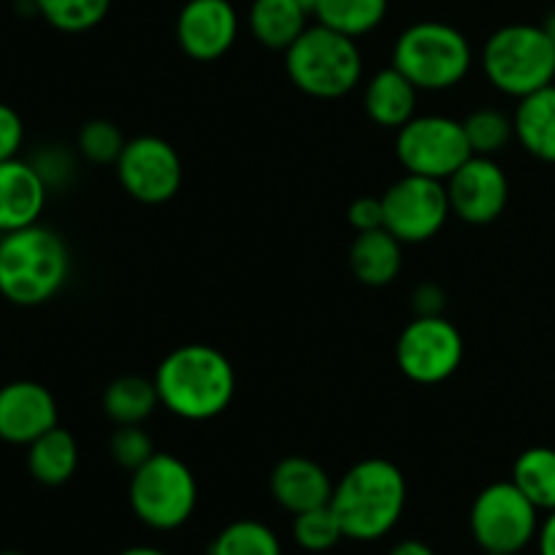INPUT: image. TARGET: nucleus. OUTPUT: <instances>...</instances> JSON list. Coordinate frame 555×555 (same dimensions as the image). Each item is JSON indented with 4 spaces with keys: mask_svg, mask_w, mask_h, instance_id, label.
<instances>
[{
    "mask_svg": "<svg viewBox=\"0 0 555 555\" xmlns=\"http://www.w3.org/2000/svg\"><path fill=\"white\" fill-rule=\"evenodd\" d=\"M285 70L304 95L336 101L361 85L363 54L356 38L314 22L285 52Z\"/></svg>",
    "mask_w": 555,
    "mask_h": 555,
    "instance_id": "obj_4",
    "label": "nucleus"
},
{
    "mask_svg": "<svg viewBox=\"0 0 555 555\" xmlns=\"http://www.w3.org/2000/svg\"><path fill=\"white\" fill-rule=\"evenodd\" d=\"M347 220L356 228L358 233L363 231H377V228H385V209H383V195L374 198V195H361L350 204L347 209Z\"/></svg>",
    "mask_w": 555,
    "mask_h": 555,
    "instance_id": "obj_34",
    "label": "nucleus"
},
{
    "mask_svg": "<svg viewBox=\"0 0 555 555\" xmlns=\"http://www.w3.org/2000/svg\"><path fill=\"white\" fill-rule=\"evenodd\" d=\"M209 555H285L282 542L263 520H233L209 542Z\"/></svg>",
    "mask_w": 555,
    "mask_h": 555,
    "instance_id": "obj_26",
    "label": "nucleus"
},
{
    "mask_svg": "<svg viewBox=\"0 0 555 555\" xmlns=\"http://www.w3.org/2000/svg\"><path fill=\"white\" fill-rule=\"evenodd\" d=\"M242 20L231 0H188L177 16L179 49L195 63H215L236 43Z\"/></svg>",
    "mask_w": 555,
    "mask_h": 555,
    "instance_id": "obj_14",
    "label": "nucleus"
},
{
    "mask_svg": "<svg viewBox=\"0 0 555 555\" xmlns=\"http://www.w3.org/2000/svg\"><path fill=\"white\" fill-rule=\"evenodd\" d=\"M417 87L399 68H383L366 81L363 112L374 125L385 130H399L417 114Z\"/></svg>",
    "mask_w": 555,
    "mask_h": 555,
    "instance_id": "obj_18",
    "label": "nucleus"
},
{
    "mask_svg": "<svg viewBox=\"0 0 555 555\" xmlns=\"http://www.w3.org/2000/svg\"><path fill=\"white\" fill-rule=\"evenodd\" d=\"M486 555H507V553H486Z\"/></svg>",
    "mask_w": 555,
    "mask_h": 555,
    "instance_id": "obj_42",
    "label": "nucleus"
},
{
    "mask_svg": "<svg viewBox=\"0 0 555 555\" xmlns=\"http://www.w3.org/2000/svg\"><path fill=\"white\" fill-rule=\"evenodd\" d=\"M0 555H25V553H16V551H3Z\"/></svg>",
    "mask_w": 555,
    "mask_h": 555,
    "instance_id": "obj_41",
    "label": "nucleus"
},
{
    "mask_svg": "<svg viewBox=\"0 0 555 555\" xmlns=\"http://www.w3.org/2000/svg\"><path fill=\"white\" fill-rule=\"evenodd\" d=\"M385 228L401 244H423L444 228L450 209L448 184L439 179L404 173L383 193Z\"/></svg>",
    "mask_w": 555,
    "mask_h": 555,
    "instance_id": "obj_11",
    "label": "nucleus"
},
{
    "mask_svg": "<svg viewBox=\"0 0 555 555\" xmlns=\"http://www.w3.org/2000/svg\"><path fill=\"white\" fill-rule=\"evenodd\" d=\"M401 263H404L401 242L388 228L358 233L350 247L352 274H356L358 282H363L369 287L390 285L399 276Z\"/></svg>",
    "mask_w": 555,
    "mask_h": 555,
    "instance_id": "obj_21",
    "label": "nucleus"
},
{
    "mask_svg": "<svg viewBox=\"0 0 555 555\" xmlns=\"http://www.w3.org/2000/svg\"><path fill=\"white\" fill-rule=\"evenodd\" d=\"M117 555H168V553L157 551V547H150V545H133V547H125V551Z\"/></svg>",
    "mask_w": 555,
    "mask_h": 555,
    "instance_id": "obj_38",
    "label": "nucleus"
},
{
    "mask_svg": "<svg viewBox=\"0 0 555 555\" xmlns=\"http://www.w3.org/2000/svg\"><path fill=\"white\" fill-rule=\"evenodd\" d=\"M396 363L410 383L439 385L464 363V336L444 314L415 318L399 334Z\"/></svg>",
    "mask_w": 555,
    "mask_h": 555,
    "instance_id": "obj_10",
    "label": "nucleus"
},
{
    "mask_svg": "<svg viewBox=\"0 0 555 555\" xmlns=\"http://www.w3.org/2000/svg\"><path fill=\"white\" fill-rule=\"evenodd\" d=\"M112 0H36V14L60 33H87L108 16Z\"/></svg>",
    "mask_w": 555,
    "mask_h": 555,
    "instance_id": "obj_27",
    "label": "nucleus"
},
{
    "mask_svg": "<svg viewBox=\"0 0 555 555\" xmlns=\"http://www.w3.org/2000/svg\"><path fill=\"white\" fill-rule=\"evenodd\" d=\"M291 534L293 542L307 553H328L345 540V531L331 504L293 515Z\"/></svg>",
    "mask_w": 555,
    "mask_h": 555,
    "instance_id": "obj_29",
    "label": "nucleus"
},
{
    "mask_svg": "<svg viewBox=\"0 0 555 555\" xmlns=\"http://www.w3.org/2000/svg\"><path fill=\"white\" fill-rule=\"evenodd\" d=\"M30 163L36 166V171L41 173V179L47 182L49 190L65 188L76 173V157L60 144L43 146L41 152H36V157H33Z\"/></svg>",
    "mask_w": 555,
    "mask_h": 555,
    "instance_id": "obj_32",
    "label": "nucleus"
},
{
    "mask_svg": "<svg viewBox=\"0 0 555 555\" xmlns=\"http://www.w3.org/2000/svg\"><path fill=\"white\" fill-rule=\"evenodd\" d=\"M128 502L135 518L152 531H177L198 507L193 469L171 453H155L130 472Z\"/></svg>",
    "mask_w": 555,
    "mask_h": 555,
    "instance_id": "obj_7",
    "label": "nucleus"
},
{
    "mask_svg": "<svg viewBox=\"0 0 555 555\" xmlns=\"http://www.w3.org/2000/svg\"><path fill=\"white\" fill-rule=\"evenodd\" d=\"M396 157L406 173L448 182L472 157L461 119L448 114H415L396 130Z\"/></svg>",
    "mask_w": 555,
    "mask_h": 555,
    "instance_id": "obj_9",
    "label": "nucleus"
},
{
    "mask_svg": "<svg viewBox=\"0 0 555 555\" xmlns=\"http://www.w3.org/2000/svg\"><path fill=\"white\" fill-rule=\"evenodd\" d=\"M70 253L57 231L27 225L0 233V296L16 307H41L65 287Z\"/></svg>",
    "mask_w": 555,
    "mask_h": 555,
    "instance_id": "obj_3",
    "label": "nucleus"
},
{
    "mask_svg": "<svg viewBox=\"0 0 555 555\" xmlns=\"http://www.w3.org/2000/svg\"><path fill=\"white\" fill-rule=\"evenodd\" d=\"M79 466V444L74 434L54 426L36 442L27 444V472L36 482L47 488H60L76 475Z\"/></svg>",
    "mask_w": 555,
    "mask_h": 555,
    "instance_id": "obj_22",
    "label": "nucleus"
},
{
    "mask_svg": "<svg viewBox=\"0 0 555 555\" xmlns=\"http://www.w3.org/2000/svg\"><path fill=\"white\" fill-rule=\"evenodd\" d=\"M57 399L52 390L33 379H16L0 388V439L5 444L36 442L57 426Z\"/></svg>",
    "mask_w": 555,
    "mask_h": 555,
    "instance_id": "obj_15",
    "label": "nucleus"
},
{
    "mask_svg": "<svg viewBox=\"0 0 555 555\" xmlns=\"http://www.w3.org/2000/svg\"><path fill=\"white\" fill-rule=\"evenodd\" d=\"M108 453H112L114 464L125 472H135L144 461H150L157 453L155 442L150 434L141 426H117L108 442Z\"/></svg>",
    "mask_w": 555,
    "mask_h": 555,
    "instance_id": "obj_31",
    "label": "nucleus"
},
{
    "mask_svg": "<svg viewBox=\"0 0 555 555\" xmlns=\"http://www.w3.org/2000/svg\"><path fill=\"white\" fill-rule=\"evenodd\" d=\"M331 509L345 540L377 542L399 526L406 509V477L393 461L363 459L334 486Z\"/></svg>",
    "mask_w": 555,
    "mask_h": 555,
    "instance_id": "obj_2",
    "label": "nucleus"
},
{
    "mask_svg": "<svg viewBox=\"0 0 555 555\" xmlns=\"http://www.w3.org/2000/svg\"><path fill=\"white\" fill-rule=\"evenodd\" d=\"M160 406L155 379L122 374L103 390V412L114 426H144Z\"/></svg>",
    "mask_w": 555,
    "mask_h": 555,
    "instance_id": "obj_23",
    "label": "nucleus"
},
{
    "mask_svg": "<svg viewBox=\"0 0 555 555\" xmlns=\"http://www.w3.org/2000/svg\"><path fill=\"white\" fill-rule=\"evenodd\" d=\"M160 406L188 423L220 417L236 399V369L217 347L182 345L168 352L155 372Z\"/></svg>",
    "mask_w": 555,
    "mask_h": 555,
    "instance_id": "obj_1",
    "label": "nucleus"
},
{
    "mask_svg": "<svg viewBox=\"0 0 555 555\" xmlns=\"http://www.w3.org/2000/svg\"><path fill=\"white\" fill-rule=\"evenodd\" d=\"M22 144H25V122L20 112L9 103H0V163L20 157Z\"/></svg>",
    "mask_w": 555,
    "mask_h": 555,
    "instance_id": "obj_33",
    "label": "nucleus"
},
{
    "mask_svg": "<svg viewBox=\"0 0 555 555\" xmlns=\"http://www.w3.org/2000/svg\"><path fill=\"white\" fill-rule=\"evenodd\" d=\"M388 555H437L434 547L423 540H401L390 547Z\"/></svg>",
    "mask_w": 555,
    "mask_h": 555,
    "instance_id": "obj_37",
    "label": "nucleus"
},
{
    "mask_svg": "<svg viewBox=\"0 0 555 555\" xmlns=\"http://www.w3.org/2000/svg\"><path fill=\"white\" fill-rule=\"evenodd\" d=\"M125 193L139 204H168L182 188V157L160 135H135L114 163Z\"/></svg>",
    "mask_w": 555,
    "mask_h": 555,
    "instance_id": "obj_12",
    "label": "nucleus"
},
{
    "mask_svg": "<svg viewBox=\"0 0 555 555\" xmlns=\"http://www.w3.org/2000/svg\"><path fill=\"white\" fill-rule=\"evenodd\" d=\"M480 65L493 90L520 101L555 81V41L542 25H504L482 43Z\"/></svg>",
    "mask_w": 555,
    "mask_h": 555,
    "instance_id": "obj_6",
    "label": "nucleus"
},
{
    "mask_svg": "<svg viewBox=\"0 0 555 555\" xmlns=\"http://www.w3.org/2000/svg\"><path fill=\"white\" fill-rule=\"evenodd\" d=\"M466 130V139H469L472 155H486L496 157L499 152H504L509 146V141L515 139V122L513 117H507L499 108H477L469 117L461 119Z\"/></svg>",
    "mask_w": 555,
    "mask_h": 555,
    "instance_id": "obj_28",
    "label": "nucleus"
},
{
    "mask_svg": "<svg viewBox=\"0 0 555 555\" xmlns=\"http://www.w3.org/2000/svg\"><path fill=\"white\" fill-rule=\"evenodd\" d=\"M309 11L298 0H253L247 27L258 43L274 52H287L309 27Z\"/></svg>",
    "mask_w": 555,
    "mask_h": 555,
    "instance_id": "obj_19",
    "label": "nucleus"
},
{
    "mask_svg": "<svg viewBox=\"0 0 555 555\" xmlns=\"http://www.w3.org/2000/svg\"><path fill=\"white\" fill-rule=\"evenodd\" d=\"M444 291L437 282H421L412 291V309L415 318H434V314H444Z\"/></svg>",
    "mask_w": 555,
    "mask_h": 555,
    "instance_id": "obj_35",
    "label": "nucleus"
},
{
    "mask_svg": "<svg viewBox=\"0 0 555 555\" xmlns=\"http://www.w3.org/2000/svg\"><path fill=\"white\" fill-rule=\"evenodd\" d=\"M515 139L542 163H555V81L520 98L513 114Z\"/></svg>",
    "mask_w": 555,
    "mask_h": 555,
    "instance_id": "obj_20",
    "label": "nucleus"
},
{
    "mask_svg": "<svg viewBox=\"0 0 555 555\" xmlns=\"http://www.w3.org/2000/svg\"><path fill=\"white\" fill-rule=\"evenodd\" d=\"M542 27H545V33H547V36H551L553 41H555V9L551 11V14L545 16V22H542Z\"/></svg>",
    "mask_w": 555,
    "mask_h": 555,
    "instance_id": "obj_39",
    "label": "nucleus"
},
{
    "mask_svg": "<svg viewBox=\"0 0 555 555\" xmlns=\"http://www.w3.org/2000/svg\"><path fill=\"white\" fill-rule=\"evenodd\" d=\"M298 3H301L304 9H307L309 14H312V11H314V5H318V0H298Z\"/></svg>",
    "mask_w": 555,
    "mask_h": 555,
    "instance_id": "obj_40",
    "label": "nucleus"
},
{
    "mask_svg": "<svg viewBox=\"0 0 555 555\" xmlns=\"http://www.w3.org/2000/svg\"><path fill=\"white\" fill-rule=\"evenodd\" d=\"M125 144L128 139L112 119H90L87 125H81L79 135H76V150L92 166H114L122 155Z\"/></svg>",
    "mask_w": 555,
    "mask_h": 555,
    "instance_id": "obj_30",
    "label": "nucleus"
},
{
    "mask_svg": "<svg viewBox=\"0 0 555 555\" xmlns=\"http://www.w3.org/2000/svg\"><path fill=\"white\" fill-rule=\"evenodd\" d=\"M334 486L336 482L331 480L325 466H320L312 459H304V455L282 459L269 477L271 499L291 515L331 504Z\"/></svg>",
    "mask_w": 555,
    "mask_h": 555,
    "instance_id": "obj_16",
    "label": "nucleus"
},
{
    "mask_svg": "<svg viewBox=\"0 0 555 555\" xmlns=\"http://www.w3.org/2000/svg\"><path fill=\"white\" fill-rule=\"evenodd\" d=\"M509 480L529 496L540 513L555 509V450L529 448L515 459Z\"/></svg>",
    "mask_w": 555,
    "mask_h": 555,
    "instance_id": "obj_25",
    "label": "nucleus"
},
{
    "mask_svg": "<svg viewBox=\"0 0 555 555\" xmlns=\"http://www.w3.org/2000/svg\"><path fill=\"white\" fill-rule=\"evenodd\" d=\"M537 551H540V555H555V509L553 513H547V518L540 524Z\"/></svg>",
    "mask_w": 555,
    "mask_h": 555,
    "instance_id": "obj_36",
    "label": "nucleus"
},
{
    "mask_svg": "<svg viewBox=\"0 0 555 555\" xmlns=\"http://www.w3.org/2000/svg\"><path fill=\"white\" fill-rule=\"evenodd\" d=\"M475 65V49L455 25L423 20L404 27L393 43V68H399L421 92H444L459 87Z\"/></svg>",
    "mask_w": 555,
    "mask_h": 555,
    "instance_id": "obj_5",
    "label": "nucleus"
},
{
    "mask_svg": "<svg viewBox=\"0 0 555 555\" xmlns=\"http://www.w3.org/2000/svg\"><path fill=\"white\" fill-rule=\"evenodd\" d=\"M444 184L453 215L469 225H491L507 209L509 179L496 157L472 155Z\"/></svg>",
    "mask_w": 555,
    "mask_h": 555,
    "instance_id": "obj_13",
    "label": "nucleus"
},
{
    "mask_svg": "<svg viewBox=\"0 0 555 555\" xmlns=\"http://www.w3.org/2000/svg\"><path fill=\"white\" fill-rule=\"evenodd\" d=\"M469 531L482 553H524L540 534V509L513 480L491 482L469 509Z\"/></svg>",
    "mask_w": 555,
    "mask_h": 555,
    "instance_id": "obj_8",
    "label": "nucleus"
},
{
    "mask_svg": "<svg viewBox=\"0 0 555 555\" xmlns=\"http://www.w3.org/2000/svg\"><path fill=\"white\" fill-rule=\"evenodd\" d=\"M388 5L390 0H318L312 16L320 25L358 41L383 25Z\"/></svg>",
    "mask_w": 555,
    "mask_h": 555,
    "instance_id": "obj_24",
    "label": "nucleus"
},
{
    "mask_svg": "<svg viewBox=\"0 0 555 555\" xmlns=\"http://www.w3.org/2000/svg\"><path fill=\"white\" fill-rule=\"evenodd\" d=\"M49 188L30 160L0 163V233L36 225L47 206Z\"/></svg>",
    "mask_w": 555,
    "mask_h": 555,
    "instance_id": "obj_17",
    "label": "nucleus"
}]
</instances>
